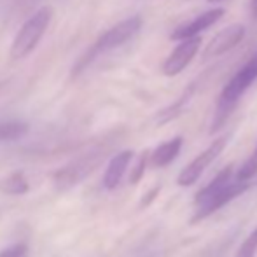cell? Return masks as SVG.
<instances>
[{"instance_id": "15", "label": "cell", "mask_w": 257, "mask_h": 257, "mask_svg": "<svg viewBox=\"0 0 257 257\" xmlns=\"http://www.w3.org/2000/svg\"><path fill=\"white\" fill-rule=\"evenodd\" d=\"M193 93H194V86L191 84L189 88H187L186 91L182 93V96H180V98L177 100L175 103H172L170 107H166L165 110L159 112V115H158V122H159V124H163V122H168V121H172L173 117H177V115H179L180 112L184 110V107L187 105V102L191 100Z\"/></svg>"}, {"instance_id": "10", "label": "cell", "mask_w": 257, "mask_h": 257, "mask_svg": "<svg viewBox=\"0 0 257 257\" xmlns=\"http://www.w3.org/2000/svg\"><path fill=\"white\" fill-rule=\"evenodd\" d=\"M132 158H133L132 151H122V153L115 154L114 158L110 159V163H108L107 170H105V173H103V187L105 189L114 191L115 187L121 184L122 175H124V172L128 170L130 163H132Z\"/></svg>"}, {"instance_id": "6", "label": "cell", "mask_w": 257, "mask_h": 257, "mask_svg": "<svg viewBox=\"0 0 257 257\" xmlns=\"http://www.w3.org/2000/svg\"><path fill=\"white\" fill-rule=\"evenodd\" d=\"M201 39L200 37H191L179 41V46L168 54V58L163 63V74L166 77H175L179 75L187 65L193 61V58L196 56L198 49H200Z\"/></svg>"}, {"instance_id": "7", "label": "cell", "mask_w": 257, "mask_h": 257, "mask_svg": "<svg viewBox=\"0 0 257 257\" xmlns=\"http://www.w3.org/2000/svg\"><path fill=\"white\" fill-rule=\"evenodd\" d=\"M245 37V27L240 23H233L229 27L222 28L219 34L213 35V39L210 41V44H206V49L203 53L205 60H212L220 54H226L233 48H236Z\"/></svg>"}, {"instance_id": "3", "label": "cell", "mask_w": 257, "mask_h": 257, "mask_svg": "<svg viewBox=\"0 0 257 257\" xmlns=\"http://www.w3.org/2000/svg\"><path fill=\"white\" fill-rule=\"evenodd\" d=\"M51 18L53 11L49 7H42L37 13L32 14L23 23V27L18 30L16 37H14L13 44H11L9 56L13 60L27 58L39 46L41 39L44 37L46 30H48L49 23H51Z\"/></svg>"}, {"instance_id": "20", "label": "cell", "mask_w": 257, "mask_h": 257, "mask_svg": "<svg viewBox=\"0 0 257 257\" xmlns=\"http://www.w3.org/2000/svg\"><path fill=\"white\" fill-rule=\"evenodd\" d=\"M250 13L252 16L257 18V0H250Z\"/></svg>"}, {"instance_id": "5", "label": "cell", "mask_w": 257, "mask_h": 257, "mask_svg": "<svg viewBox=\"0 0 257 257\" xmlns=\"http://www.w3.org/2000/svg\"><path fill=\"white\" fill-rule=\"evenodd\" d=\"M226 140H227L226 137H220V139H217L212 146L206 147L200 156H196V158H194L193 161H191L189 165L180 172L179 179H177L179 186H182V187L193 186V184L201 177V173H203L205 170L210 166V163L215 161L217 156L222 153L224 146H226Z\"/></svg>"}, {"instance_id": "16", "label": "cell", "mask_w": 257, "mask_h": 257, "mask_svg": "<svg viewBox=\"0 0 257 257\" xmlns=\"http://www.w3.org/2000/svg\"><path fill=\"white\" fill-rule=\"evenodd\" d=\"M255 173H257V146H255L254 153L250 154V158H248L247 161L241 165V168L238 170V180L245 182V180L255 177Z\"/></svg>"}, {"instance_id": "12", "label": "cell", "mask_w": 257, "mask_h": 257, "mask_svg": "<svg viewBox=\"0 0 257 257\" xmlns=\"http://www.w3.org/2000/svg\"><path fill=\"white\" fill-rule=\"evenodd\" d=\"M231 175H233V166H231V165L220 170V172L213 177V180H210L208 186H205L203 189L196 194V198H194V200H196V205L198 206L203 205L206 200H210V198L213 196V194H217L219 191H222L226 186H229Z\"/></svg>"}, {"instance_id": "14", "label": "cell", "mask_w": 257, "mask_h": 257, "mask_svg": "<svg viewBox=\"0 0 257 257\" xmlns=\"http://www.w3.org/2000/svg\"><path fill=\"white\" fill-rule=\"evenodd\" d=\"M0 189L6 194H14V196H20V194H27L30 191V184H28L27 177L21 172L11 173L9 177H6L2 184H0Z\"/></svg>"}, {"instance_id": "13", "label": "cell", "mask_w": 257, "mask_h": 257, "mask_svg": "<svg viewBox=\"0 0 257 257\" xmlns=\"http://www.w3.org/2000/svg\"><path fill=\"white\" fill-rule=\"evenodd\" d=\"M30 126L25 121H4L0 122V144L2 142H13V140L21 139L27 135Z\"/></svg>"}, {"instance_id": "2", "label": "cell", "mask_w": 257, "mask_h": 257, "mask_svg": "<svg viewBox=\"0 0 257 257\" xmlns=\"http://www.w3.org/2000/svg\"><path fill=\"white\" fill-rule=\"evenodd\" d=\"M257 79V51L243 63V67L238 68V72L227 81V84L222 88V93L219 96V105H217L215 121H213L212 132L219 130L227 119L229 112L234 108L238 100L245 95L248 88L254 84Z\"/></svg>"}, {"instance_id": "8", "label": "cell", "mask_w": 257, "mask_h": 257, "mask_svg": "<svg viewBox=\"0 0 257 257\" xmlns=\"http://www.w3.org/2000/svg\"><path fill=\"white\" fill-rule=\"evenodd\" d=\"M224 14H226V11H224L222 7H215V9L205 11V13L194 16L193 20L179 25V27L170 34V39H172V41H184V39L198 37V34H201L203 30H206V28L215 25Z\"/></svg>"}, {"instance_id": "18", "label": "cell", "mask_w": 257, "mask_h": 257, "mask_svg": "<svg viewBox=\"0 0 257 257\" xmlns=\"http://www.w3.org/2000/svg\"><path fill=\"white\" fill-rule=\"evenodd\" d=\"M28 255V245L20 241V243L9 245V247L0 250V257H27Z\"/></svg>"}, {"instance_id": "4", "label": "cell", "mask_w": 257, "mask_h": 257, "mask_svg": "<svg viewBox=\"0 0 257 257\" xmlns=\"http://www.w3.org/2000/svg\"><path fill=\"white\" fill-rule=\"evenodd\" d=\"M103 158V151H93L89 154H84L82 158L65 165L53 175V184L58 191H68L79 182L86 179L96 166L100 165Z\"/></svg>"}, {"instance_id": "11", "label": "cell", "mask_w": 257, "mask_h": 257, "mask_svg": "<svg viewBox=\"0 0 257 257\" xmlns=\"http://www.w3.org/2000/svg\"><path fill=\"white\" fill-rule=\"evenodd\" d=\"M182 142H184L182 137H175V139L161 144V146L151 154V163H153V166H156V168L168 166L170 163L179 156L180 149H182Z\"/></svg>"}, {"instance_id": "1", "label": "cell", "mask_w": 257, "mask_h": 257, "mask_svg": "<svg viewBox=\"0 0 257 257\" xmlns=\"http://www.w3.org/2000/svg\"><path fill=\"white\" fill-rule=\"evenodd\" d=\"M142 28V18L140 16H132L128 20L121 21V23L114 25L112 28H108L107 32H103L95 42H93L91 48L86 51L84 56L77 61V65L74 67V75H79L82 74L84 68H88L100 54L103 53H108L112 49H117L121 48L122 44H126L128 41H132L137 34L140 32Z\"/></svg>"}, {"instance_id": "9", "label": "cell", "mask_w": 257, "mask_h": 257, "mask_svg": "<svg viewBox=\"0 0 257 257\" xmlns=\"http://www.w3.org/2000/svg\"><path fill=\"white\" fill-rule=\"evenodd\" d=\"M248 189V184H243V182H238V184H229L226 186L222 191H219L217 194H213L210 200H206L203 205H200V210L194 213V222L196 220H201L205 217L212 215L213 212H217L219 208H222L224 205H227L229 201H233L234 198H238L240 194H243L245 191Z\"/></svg>"}, {"instance_id": "19", "label": "cell", "mask_w": 257, "mask_h": 257, "mask_svg": "<svg viewBox=\"0 0 257 257\" xmlns=\"http://www.w3.org/2000/svg\"><path fill=\"white\" fill-rule=\"evenodd\" d=\"M146 165H147V154H142V158H140L139 165H137L135 172H133V175H132V184H137L140 179H142V173H144V170H146Z\"/></svg>"}, {"instance_id": "17", "label": "cell", "mask_w": 257, "mask_h": 257, "mask_svg": "<svg viewBox=\"0 0 257 257\" xmlns=\"http://www.w3.org/2000/svg\"><path fill=\"white\" fill-rule=\"evenodd\" d=\"M257 252V227L247 236V240L241 243L234 257H254Z\"/></svg>"}, {"instance_id": "21", "label": "cell", "mask_w": 257, "mask_h": 257, "mask_svg": "<svg viewBox=\"0 0 257 257\" xmlns=\"http://www.w3.org/2000/svg\"><path fill=\"white\" fill-rule=\"evenodd\" d=\"M208 2H222V0H208Z\"/></svg>"}]
</instances>
